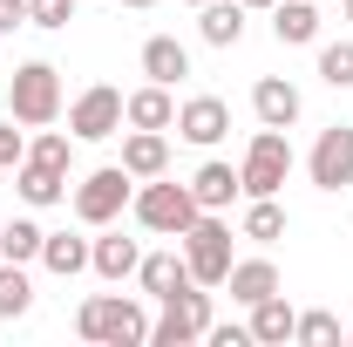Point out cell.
<instances>
[{
  "mask_svg": "<svg viewBox=\"0 0 353 347\" xmlns=\"http://www.w3.org/2000/svg\"><path fill=\"white\" fill-rule=\"evenodd\" d=\"M340 14H347V21H353V0H340Z\"/></svg>",
  "mask_w": 353,
  "mask_h": 347,
  "instance_id": "cell-36",
  "label": "cell"
},
{
  "mask_svg": "<svg viewBox=\"0 0 353 347\" xmlns=\"http://www.w3.org/2000/svg\"><path fill=\"white\" fill-rule=\"evenodd\" d=\"M204 341H211V347H252V327H218V320H211Z\"/></svg>",
  "mask_w": 353,
  "mask_h": 347,
  "instance_id": "cell-31",
  "label": "cell"
},
{
  "mask_svg": "<svg viewBox=\"0 0 353 347\" xmlns=\"http://www.w3.org/2000/svg\"><path fill=\"white\" fill-rule=\"evenodd\" d=\"M306 177L319 184V191H347L353 184V130L347 123L319 130V143H312V157H306Z\"/></svg>",
  "mask_w": 353,
  "mask_h": 347,
  "instance_id": "cell-9",
  "label": "cell"
},
{
  "mask_svg": "<svg viewBox=\"0 0 353 347\" xmlns=\"http://www.w3.org/2000/svg\"><path fill=\"white\" fill-rule=\"evenodd\" d=\"M238 7H245V14H252V7H265V14H272V0H238Z\"/></svg>",
  "mask_w": 353,
  "mask_h": 347,
  "instance_id": "cell-34",
  "label": "cell"
},
{
  "mask_svg": "<svg viewBox=\"0 0 353 347\" xmlns=\"http://www.w3.org/2000/svg\"><path fill=\"white\" fill-rule=\"evenodd\" d=\"M75 334L95 341V347H143L150 341V313L130 293H88L75 306Z\"/></svg>",
  "mask_w": 353,
  "mask_h": 347,
  "instance_id": "cell-1",
  "label": "cell"
},
{
  "mask_svg": "<svg viewBox=\"0 0 353 347\" xmlns=\"http://www.w3.org/2000/svg\"><path fill=\"white\" fill-rule=\"evenodd\" d=\"M292 341H299V347H340L347 334H340V320H333L326 306H312V313H299V327H292Z\"/></svg>",
  "mask_w": 353,
  "mask_h": 347,
  "instance_id": "cell-27",
  "label": "cell"
},
{
  "mask_svg": "<svg viewBox=\"0 0 353 347\" xmlns=\"http://www.w3.org/2000/svg\"><path fill=\"white\" fill-rule=\"evenodd\" d=\"M21 21H28V0H0V35H14Z\"/></svg>",
  "mask_w": 353,
  "mask_h": 347,
  "instance_id": "cell-33",
  "label": "cell"
},
{
  "mask_svg": "<svg viewBox=\"0 0 353 347\" xmlns=\"http://www.w3.org/2000/svg\"><path fill=\"white\" fill-rule=\"evenodd\" d=\"M285 177H292V143H285V130H265L259 123V136L245 143V164H238L245 198H279Z\"/></svg>",
  "mask_w": 353,
  "mask_h": 347,
  "instance_id": "cell-5",
  "label": "cell"
},
{
  "mask_svg": "<svg viewBox=\"0 0 353 347\" xmlns=\"http://www.w3.org/2000/svg\"><path fill=\"white\" fill-rule=\"evenodd\" d=\"M211 286H183V293H170L163 300V320H150V341L157 347H190L211 334Z\"/></svg>",
  "mask_w": 353,
  "mask_h": 347,
  "instance_id": "cell-6",
  "label": "cell"
},
{
  "mask_svg": "<svg viewBox=\"0 0 353 347\" xmlns=\"http://www.w3.org/2000/svg\"><path fill=\"white\" fill-rule=\"evenodd\" d=\"M224 130H231V109H224L218 95H190V102L176 109V136H183V143H197V150L224 143Z\"/></svg>",
  "mask_w": 353,
  "mask_h": 347,
  "instance_id": "cell-10",
  "label": "cell"
},
{
  "mask_svg": "<svg viewBox=\"0 0 353 347\" xmlns=\"http://www.w3.org/2000/svg\"><path fill=\"white\" fill-rule=\"evenodd\" d=\"M123 123H130V130H170V123H176L170 88H163V82H143V88H130V95H123Z\"/></svg>",
  "mask_w": 353,
  "mask_h": 347,
  "instance_id": "cell-11",
  "label": "cell"
},
{
  "mask_svg": "<svg viewBox=\"0 0 353 347\" xmlns=\"http://www.w3.org/2000/svg\"><path fill=\"white\" fill-rule=\"evenodd\" d=\"M14 184H21V205H34V212H48V205H61V198H68V171L34 164V157H21V164H14Z\"/></svg>",
  "mask_w": 353,
  "mask_h": 347,
  "instance_id": "cell-12",
  "label": "cell"
},
{
  "mask_svg": "<svg viewBox=\"0 0 353 347\" xmlns=\"http://www.w3.org/2000/svg\"><path fill=\"white\" fill-rule=\"evenodd\" d=\"M75 0H28V28H68Z\"/></svg>",
  "mask_w": 353,
  "mask_h": 347,
  "instance_id": "cell-29",
  "label": "cell"
},
{
  "mask_svg": "<svg viewBox=\"0 0 353 347\" xmlns=\"http://www.w3.org/2000/svg\"><path fill=\"white\" fill-rule=\"evenodd\" d=\"M183 7H204V0H183Z\"/></svg>",
  "mask_w": 353,
  "mask_h": 347,
  "instance_id": "cell-37",
  "label": "cell"
},
{
  "mask_svg": "<svg viewBox=\"0 0 353 347\" xmlns=\"http://www.w3.org/2000/svg\"><path fill=\"white\" fill-rule=\"evenodd\" d=\"M136 177L123 171V164H102V171H88L82 184H75V218H82V225H95V232H102V225H116V218L130 212V191Z\"/></svg>",
  "mask_w": 353,
  "mask_h": 347,
  "instance_id": "cell-7",
  "label": "cell"
},
{
  "mask_svg": "<svg viewBox=\"0 0 353 347\" xmlns=\"http://www.w3.org/2000/svg\"><path fill=\"white\" fill-rule=\"evenodd\" d=\"M224 293H231L238 306H259L265 293H279V265H272V259H231Z\"/></svg>",
  "mask_w": 353,
  "mask_h": 347,
  "instance_id": "cell-17",
  "label": "cell"
},
{
  "mask_svg": "<svg viewBox=\"0 0 353 347\" xmlns=\"http://www.w3.org/2000/svg\"><path fill=\"white\" fill-rule=\"evenodd\" d=\"M28 157H34V164H54V171H68V136H61V130H41L34 143H28Z\"/></svg>",
  "mask_w": 353,
  "mask_h": 347,
  "instance_id": "cell-30",
  "label": "cell"
},
{
  "mask_svg": "<svg viewBox=\"0 0 353 347\" xmlns=\"http://www.w3.org/2000/svg\"><path fill=\"white\" fill-rule=\"evenodd\" d=\"M68 130L75 143H102V136L123 130V88L116 82H88L75 102H68Z\"/></svg>",
  "mask_w": 353,
  "mask_h": 347,
  "instance_id": "cell-8",
  "label": "cell"
},
{
  "mask_svg": "<svg viewBox=\"0 0 353 347\" xmlns=\"http://www.w3.org/2000/svg\"><path fill=\"white\" fill-rule=\"evenodd\" d=\"M136 279H143V293H150V300H170V293H183V286H197L183 252H150V259L136 265Z\"/></svg>",
  "mask_w": 353,
  "mask_h": 347,
  "instance_id": "cell-16",
  "label": "cell"
},
{
  "mask_svg": "<svg viewBox=\"0 0 353 347\" xmlns=\"http://www.w3.org/2000/svg\"><path fill=\"white\" fill-rule=\"evenodd\" d=\"M7 109L21 130H48L61 116V68L54 62H21L14 82H7Z\"/></svg>",
  "mask_w": 353,
  "mask_h": 347,
  "instance_id": "cell-2",
  "label": "cell"
},
{
  "mask_svg": "<svg viewBox=\"0 0 353 347\" xmlns=\"http://www.w3.org/2000/svg\"><path fill=\"white\" fill-rule=\"evenodd\" d=\"M143 75L163 82V88H176L183 75H190V48L176 41V35H150V41H143Z\"/></svg>",
  "mask_w": 353,
  "mask_h": 347,
  "instance_id": "cell-18",
  "label": "cell"
},
{
  "mask_svg": "<svg viewBox=\"0 0 353 347\" xmlns=\"http://www.w3.org/2000/svg\"><path fill=\"white\" fill-rule=\"evenodd\" d=\"M347 341H353V334H347Z\"/></svg>",
  "mask_w": 353,
  "mask_h": 347,
  "instance_id": "cell-38",
  "label": "cell"
},
{
  "mask_svg": "<svg viewBox=\"0 0 353 347\" xmlns=\"http://www.w3.org/2000/svg\"><path fill=\"white\" fill-rule=\"evenodd\" d=\"M252 109H259L265 130H292V123H299V88L285 82V75H265V82L252 88Z\"/></svg>",
  "mask_w": 353,
  "mask_h": 347,
  "instance_id": "cell-14",
  "label": "cell"
},
{
  "mask_svg": "<svg viewBox=\"0 0 353 347\" xmlns=\"http://www.w3.org/2000/svg\"><path fill=\"white\" fill-rule=\"evenodd\" d=\"M238 238H252V245H279V238H285V205H279V198H252Z\"/></svg>",
  "mask_w": 353,
  "mask_h": 347,
  "instance_id": "cell-23",
  "label": "cell"
},
{
  "mask_svg": "<svg viewBox=\"0 0 353 347\" xmlns=\"http://www.w3.org/2000/svg\"><path fill=\"white\" fill-rule=\"evenodd\" d=\"M272 35L285 48H312L319 41V0H272Z\"/></svg>",
  "mask_w": 353,
  "mask_h": 347,
  "instance_id": "cell-15",
  "label": "cell"
},
{
  "mask_svg": "<svg viewBox=\"0 0 353 347\" xmlns=\"http://www.w3.org/2000/svg\"><path fill=\"white\" fill-rule=\"evenodd\" d=\"M197 35L211 48H238L245 41V7H238V0H204V7H197Z\"/></svg>",
  "mask_w": 353,
  "mask_h": 347,
  "instance_id": "cell-20",
  "label": "cell"
},
{
  "mask_svg": "<svg viewBox=\"0 0 353 347\" xmlns=\"http://www.w3.org/2000/svg\"><path fill=\"white\" fill-rule=\"evenodd\" d=\"M28 306H34V286H28L21 259H0V320H21Z\"/></svg>",
  "mask_w": 353,
  "mask_h": 347,
  "instance_id": "cell-25",
  "label": "cell"
},
{
  "mask_svg": "<svg viewBox=\"0 0 353 347\" xmlns=\"http://www.w3.org/2000/svg\"><path fill=\"white\" fill-rule=\"evenodd\" d=\"M123 171L143 184V177H163L170 171V136L163 130H130L123 136Z\"/></svg>",
  "mask_w": 353,
  "mask_h": 347,
  "instance_id": "cell-13",
  "label": "cell"
},
{
  "mask_svg": "<svg viewBox=\"0 0 353 347\" xmlns=\"http://www.w3.org/2000/svg\"><path fill=\"white\" fill-rule=\"evenodd\" d=\"M136 265H143V252H136V238H88V272L95 279H130Z\"/></svg>",
  "mask_w": 353,
  "mask_h": 347,
  "instance_id": "cell-22",
  "label": "cell"
},
{
  "mask_svg": "<svg viewBox=\"0 0 353 347\" xmlns=\"http://www.w3.org/2000/svg\"><path fill=\"white\" fill-rule=\"evenodd\" d=\"M123 7H157V0H123Z\"/></svg>",
  "mask_w": 353,
  "mask_h": 347,
  "instance_id": "cell-35",
  "label": "cell"
},
{
  "mask_svg": "<svg viewBox=\"0 0 353 347\" xmlns=\"http://www.w3.org/2000/svg\"><path fill=\"white\" fill-rule=\"evenodd\" d=\"M245 327H252V341H259V347H285V341H292V327H299V313L285 306V293H265V300L252 306Z\"/></svg>",
  "mask_w": 353,
  "mask_h": 347,
  "instance_id": "cell-19",
  "label": "cell"
},
{
  "mask_svg": "<svg viewBox=\"0 0 353 347\" xmlns=\"http://www.w3.org/2000/svg\"><path fill=\"white\" fill-rule=\"evenodd\" d=\"M41 265L54 272V279H75V272H88V238L48 232V238H41Z\"/></svg>",
  "mask_w": 353,
  "mask_h": 347,
  "instance_id": "cell-24",
  "label": "cell"
},
{
  "mask_svg": "<svg viewBox=\"0 0 353 347\" xmlns=\"http://www.w3.org/2000/svg\"><path fill=\"white\" fill-rule=\"evenodd\" d=\"M41 238H48V232L34 225V218H14V225L0 232V259H21V265L41 259Z\"/></svg>",
  "mask_w": 353,
  "mask_h": 347,
  "instance_id": "cell-26",
  "label": "cell"
},
{
  "mask_svg": "<svg viewBox=\"0 0 353 347\" xmlns=\"http://www.w3.org/2000/svg\"><path fill=\"white\" fill-rule=\"evenodd\" d=\"M238 191H245V184H238V171H231V164H218V157H211V164H197V177H190L197 212H224Z\"/></svg>",
  "mask_w": 353,
  "mask_h": 347,
  "instance_id": "cell-21",
  "label": "cell"
},
{
  "mask_svg": "<svg viewBox=\"0 0 353 347\" xmlns=\"http://www.w3.org/2000/svg\"><path fill=\"white\" fill-rule=\"evenodd\" d=\"M28 157V143H21V130H0V171H14Z\"/></svg>",
  "mask_w": 353,
  "mask_h": 347,
  "instance_id": "cell-32",
  "label": "cell"
},
{
  "mask_svg": "<svg viewBox=\"0 0 353 347\" xmlns=\"http://www.w3.org/2000/svg\"><path fill=\"white\" fill-rule=\"evenodd\" d=\"M176 245H183V259H190V279L218 293L224 272H231V259H238V252H231V225H224L218 212H197V225H190Z\"/></svg>",
  "mask_w": 353,
  "mask_h": 347,
  "instance_id": "cell-4",
  "label": "cell"
},
{
  "mask_svg": "<svg viewBox=\"0 0 353 347\" xmlns=\"http://www.w3.org/2000/svg\"><path fill=\"white\" fill-rule=\"evenodd\" d=\"M130 212L143 232H157V238H183L190 225H197V198H190V184H170V177H143V191L130 198Z\"/></svg>",
  "mask_w": 353,
  "mask_h": 347,
  "instance_id": "cell-3",
  "label": "cell"
},
{
  "mask_svg": "<svg viewBox=\"0 0 353 347\" xmlns=\"http://www.w3.org/2000/svg\"><path fill=\"white\" fill-rule=\"evenodd\" d=\"M319 82L326 88H353V41H326L319 48Z\"/></svg>",
  "mask_w": 353,
  "mask_h": 347,
  "instance_id": "cell-28",
  "label": "cell"
}]
</instances>
